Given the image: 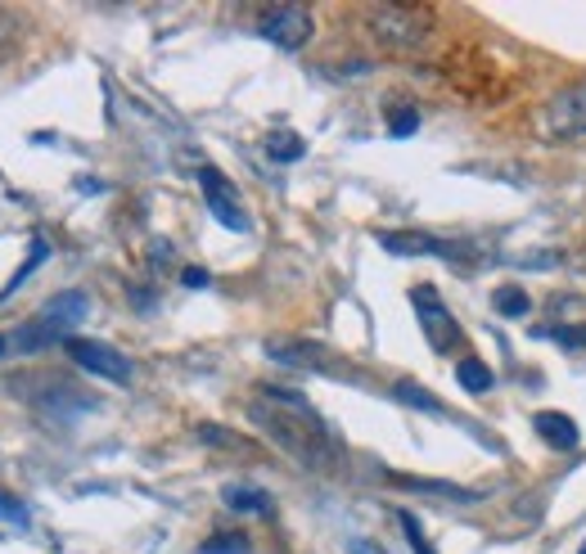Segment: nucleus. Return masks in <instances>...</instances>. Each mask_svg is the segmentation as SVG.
I'll list each match as a JSON object with an SVG mask.
<instances>
[{"label": "nucleus", "instance_id": "14", "mask_svg": "<svg viewBox=\"0 0 586 554\" xmlns=\"http://www.w3.org/2000/svg\"><path fill=\"white\" fill-rule=\"evenodd\" d=\"M222 501L230 505V509H239V514H271V496L262 487H244V482H230L226 491H222Z\"/></svg>", "mask_w": 586, "mask_h": 554}, {"label": "nucleus", "instance_id": "17", "mask_svg": "<svg viewBox=\"0 0 586 554\" xmlns=\"http://www.w3.org/2000/svg\"><path fill=\"white\" fill-rule=\"evenodd\" d=\"M46 257H50V243H46V239L37 235V239H33V253H27V262H23L18 270H14V280H10V285L0 289V302H5V298H14V293H18L23 285H27V275H33V270H37V266H41Z\"/></svg>", "mask_w": 586, "mask_h": 554}, {"label": "nucleus", "instance_id": "8", "mask_svg": "<svg viewBox=\"0 0 586 554\" xmlns=\"http://www.w3.org/2000/svg\"><path fill=\"white\" fill-rule=\"evenodd\" d=\"M258 33L271 46H280V50H302L316 33V18H312V10H302V5H271L258 18Z\"/></svg>", "mask_w": 586, "mask_h": 554}, {"label": "nucleus", "instance_id": "18", "mask_svg": "<svg viewBox=\"0 0 586 554\" xmlns=\"http://www.w3.org/2000/svg\"><path fill=\"white\" fill-rule=\"evenodd\" d=\"M266 153H271L275 163H298L302 153H307V144L294 131H275V136H266Z\"/></svg>", "mask_w": 586, "mask_h": 554}, {"label": "nucleus", "instance_id": "26", "mask_svg": "<svg viewBox=\"0 0 586 554\" xmlns=\"http://www.w3.org/2000/svg\"><path fill=\"white\" fill-rule=\"evenodd\" d=\"M348 554H388V550L375 541H348Z\"/></svg>", "mask_w": 586, "mask_h": 554}, {"label": "nucleus", "instance_id": "11", "mask_svg": "<svg viewBox=\"0 0 586 554\" xmlns=\"http://www.w3.org/2000/svg\"><path fill=\"white\" fill-rule=\"evenodd\" d=\"M266 356H271V361H280V365H294V369H325V375H334V369H338L321 348H312V343H285V338H280V343L271 338V343H266Z\"/></svg>", "mask_w": 586, "mask_h": 554}, {"label": "nucleus", "instance_id": "10", "mask_svg": "<svg viewBox=\"0 0 586 554\" xmlns=\"http://www.w3.org/2000/svg\"><path fill=\"white\" fill-rule=\"evenodd\" d=\"M533 433L546 442V446H554V451H573L577 446V424H573V415H564V411H537L533 415Z\"/></svg>", "mask_w": 586, "mask_h": 554}, {"label": "nucleus", "instance_id": "13", "mask_svg": "<svg viewBox=\"0 0 586 554\" xmlns=\"http://www.w3.org/2000/svg\"><path fill=\"white\" fill-rule=\"evenodd\" d=\"M456 383L465 392H474V396H483V392L497 388V375H491V365H483L478 356H460L456 361Z\"/></svg>", "mask_w": 586, "mask_h": 554}, {"label": "nucleus", "instance_id": "12", "mask_svg": "<svg viewBox=\"0 0 586 554\" xmlns=\"http://www.w3.org/2000/svg\"><path fill=\"white\" fill-rule=\"evenodd\" d=\"M392 482H397V487H411V491H428V496H442V501H465V505L483 501V491H474V487H456V482H438V478H407V474H392Z\"/></svg>", "mask_w": 586, "mask_h": 554}, {"label": "nucleus", "instance_id": "27", "mask_svg": "<svg viewBox=\"0 0 586 554\" xmlns=\"http://www.w3.org/2000/svg\"><path fill=\"white\" fill-rule=\"evenodd\" d=\"M5 37H10V18H5V14H0V41H5Z\"/></svg>", "mask_w": 586, "mask_h": 554}, {"label": "nucleus", "instance_id": "23", "mask_svg": "<svg viewBox=\"0 0 586 554\" xmlns=\"http://www.w3.org/2000/svg\"><path fill=\"white\" fill-rule=\"evenodd\" d=\"M199 442H208V446H249L239 433H226V428H217V424H199Z\"/></svg>", "mask_w": 586, "mask_h": 554}, {"label": "nucleus", "instance_id": "6", "mask_svg": "<svg viewBox=\"0 0 586 554\" xmlns=\"http://www.w3.org/2000/svg\"><path fill=\"white\" fill-rule=\"evenodd\" d=\"M411 302H415V316H420V329H424V338H428V348L442 352V356H447L451 348H460V325H456V316L447 312V302L438 298L434 285L411 289Z\"/></svg>", "mask_w": 586, "mask_h": 554}, {"label": "nucleus", "instance_id": "7", "mask_svg": "<svg viewBox=\"0 0 586 554\" xmlns=\"http://www.w3.org/2000/svg\"><path fill=\"white\" fill-rule=\"evenodd\" d=\"M379 249L392 257H442V262H474L470 249L460 243H447L438 235H424V230H379Z\"/></svg>", "mask_w": 586, "mask_h": 554}, {"label": "nucleus", "instance_id": "28", "mask_svg": "<svg viewBox=\"0 0 586 554\" xmlns=\"http://www.w3.org/2000/svg\"><path fill=\"white\" fill-rule=\"evenodd\" d=\"M10 352V333H0V356H5Z\"/></svg>", "mask_w": 586, "mask_h": 554}, {"label": "nucleus", "instance_id": "21", "mask_svg": "<svg viewBox=\"0 0 586 554\" xmlns=\"http://www.w3.org/2000/svg\"><path fill=\"white\" fill-rule=\"evenodd\" d=\"M415 127H420V113H415L411 104H402V109H392V113H388V131H392L397 140H407Z\"/></svg>", "mask_w": 586, "mask_h": 554}, {"label": "nucleus", "instance_id": "5", "mask_svg": "<svg viewBox=\"0 0 586 554\" xmlns=\"http://www.w3.org/2000/svg\"><path fill=\"white\" fill-rule=\"evenodd\" d=\"M64 352L77 369H86V375H96V379H109V383H132V375H136L132 361L117 348L100 343V338H68Z\"/></svg>", "mask_w": 586, "mask_h": 554}, {"label": "nucleus", "instance_id": "15", "mask_svg": "<svg viewBox=\"0 0 586 554\" xmlns=\"http://www.w3.org/2000/svg\"><path fill=\"white\" fill-rule=\"evenodd\" d=\"M392 396L402 406H411V411H424V415H447V406L438 402L434 392H428L424 383H411V379H402V383H392Z\"/></svg>", "mask_w": 586, "mask_h": 554}, {"label": "nucleus", "instance_id": "9", "mask_svg": "<svg viewBox=\"0 0 586 554\" xmlns=\"http://www.w3.org/2000/svg\"><path fill=\"white\" fill-rule=\"evenodd\" d=\"M199 185H203V203H208V212H212V217H217L226 230H235V235L249 230V217H244V207H239L235 185H230L217 167H199Z\"/></svg>", "mask_w": 586, "mask_h": 554}, {"label": "nucleus", "instance_id": "3", "mask_svg": "<svg viewBox=\"0 0 586 554\" xmlns=\"http://www.w3.org/2000/svg\"><path fill=\"white\" fill-rule=\"evenodd\" d=\"M365 23H370V37L384 41L388 50H415L428 41V18L407 5H375L365 10Z\"/></svg>", "mask_w": 586, "mask_h": 554}, {"label": "nucleus", "instance_id": "19", "mask_svg": "<svg viewBox=\"0 0 586 554\" xmlns=\"http://www.w3.org/2000/svg\"><path fill=\"white\" fill-rule=\"evenodd\" d=\"M199 554H249V537L244 532H222V537H208L199 545Z\"/></svg>", "mask_w": 586, "mask_h": 554}, {"label": "nucleus", "instance_id": "20", "mask_svg": "<svg viewBox=\"0 0 586 554\" xmlns=\"http://www.w3.org/2000/svg\"><path fill=\"white\" fill-rule=\"evenodd\" d=\"M397 522H402V532H407V541H411L415 554H438L434 545H428V537H424V528H420V518H415L411 509H397Z\"/></svg>", "mask_w": 586, "mask_h": 554}, {"label": "nucleus", "instance_id": "1", "mask_svg": "<svg viewBox=\"0 0 586 554\" xmlns=\"http://www.w3.org/2000/svg\"><path fill=\"white\" fill-rule=\"evenodd\" d=\"M253 424L262 428V433L289 451L298 465L307 469H325L329 459H334V438H329V428L321 424V415L312 411V402H307L302 392H289V388H262L253 396V406H249Z\"/></svg>", "mask_w": 586, "mask_h": 554}, {"label": "nucleus", "instance_id": "16", "mask_svg": "<svg viewBox=\"0 0 586 554\" xmlns=\"http://www.w3.org/2000/svg\"><path fill=\"white\" fill-rule=\"evenodd\" d=\"M491 306H497V316H506V320H523V316H533V298L523 293L519 285H501L497 293H491Z\"/></svg>", "mask_w": 586, "mask_h": 554}, {"label": "nucleus", "instance_id": "4", "mask_svg": "<svg viewBox=\"0 0 586 554\" xmlns=\"http://www.w3.org/2000/svg\"><path fill=\"white\" fill-rule=\"evenodd\" d=\"M541 131L550 140H582L586 136V77L554 90L541 109Z\"/></svg>", "mask_w": 586, "mask_h": 554}, {"label": "nucleus", "instance_id": "22", "mask_svg": "<svg viewBox=\"0 0 586 554\" xmlns=\"http://www.w3.org/2000/svg\"><path fill=\"white\" fill-rule=\"evenodd\" d=\"M546 338H554V343H560L564 352H577V348H586V325H560V329H541Z\"/></svg>", "mask_w": 586, "mask_h": 554}, {"label": "nucleus", "instance_id": "25", "mask_svg": "<svg viewBox=\"0 0 586 554\" xmlns=\"http://www.w3.org/2000/svg\"><path fill=\"white\" fill-rule=\"evenodd\" d=\"M180 285H185V289H208L212 275H208L203 266H185V270H180Z\"/></svg>", "mask_w": 586, "mask_h": 554}, {"label": "nucleus", "instance_id": "29", "mask_svg": "<svg viewBox=\"0 0 586 554\" xmlns=\"http://www.w3.org/2000/svg\"><path fill=\"white\" fill-rule=\"evenodd\" d=\"M577 554H586V541H582V550H577Z\"/></svg>", "mask_w": 586, "mask_h": 554}, {"label": "nucleus", "instance_id": "2", "mask_svg": "<svg viewBox=\"0 0 586 554\" xmlns=\"http://www.w3.org/2000/svg\"><path fill=\"white\" fill-rule=\"evenodd\" d=\"M86 316H90V298H86L82 289L54 293L33 320L18 325V329L10 333V352L33 356V352H46L50 343H68L73 329H77Z\"/></svg>", "mask_w": 586, "mask_h": 554}, {"label": "nucleus", "instance_id": "24", "mask_svg": "<svg viewBox=\"0 0 586 554\" xmlns=\"http://www.w3.org/2000/svg\"><path fill=\"white\" fill-rule=\"evenodd\" d=\"M0 518H10V522H27V509H23V501H14L10 491H0Z\"/></svg>", "mask_w": 586, "mask_h": 554}]
</instances>
